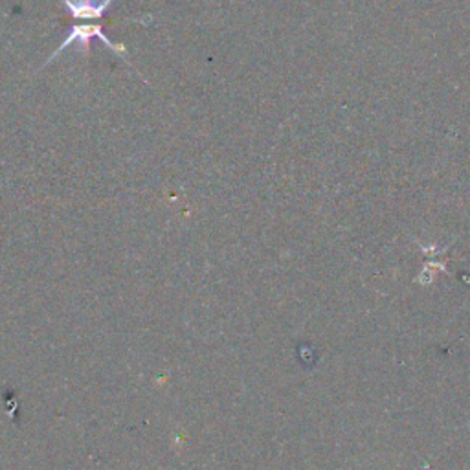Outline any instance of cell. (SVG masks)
<instances>
[{"label":"cell","instance_id":"6da1fadb","mask_svg":"<svg viewBox=\"0 0 470 470\" xmlns=\"http://www.w3.org/2000/svg\"><path fill=\"white\" fill-rule=\"evenodd\" d=\"M92 39H99L101 43H103L105 46H108V48L114 52V54L120 55L121 59H125L127 65L129 67H133V63H130L129 59H127V48L125 45H121V43H114V40L108 39L107 35L103 33V26L101 24H76V26H72V30H70V33H68V37H65V40L61 43V45L57 46V50H55L54 54L50 55L48 61L45 63V67H48L54 59H57L59 55L63 54L65 48L70 45H74V43H77V45L83 46V50H85V54L89 55L90 52V43H92Z\"/></svg>","mask_w":470,"mask_h":470},{"label":"cell","instance_id":"7a4b0ae2","mask_svg":"<svg viewBox=\"0 0 470 470\" xmlns=\"http://www.w3.org/2000/svg\"><path fill=\"white\" fill-rule=\"evenodd\" d=\"M63 4L76 21H96L107 13L112 0H63Z\"/></svg>","mask_w":470,"mask_h":470}]
</instances>
